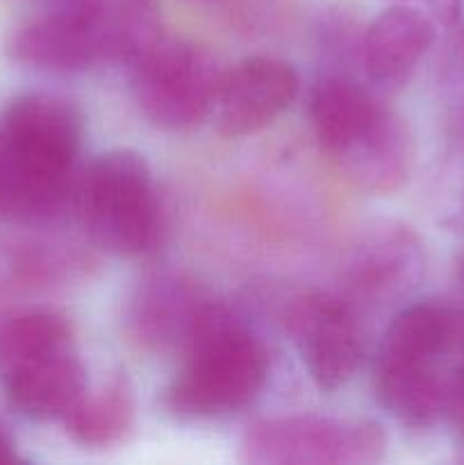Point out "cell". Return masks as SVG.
<instances>
[{"label":"cell","mask_w":464,"mask_h":465,"mask_svg":"<svg viewBox=\"0 0 464 465\" xmlns=\"http://www.w3.org/2000/svg\"><path fill=\"white\" fill-rule=\"evenodd\" d=\"M82 143V116L59 95L25 94L0 116V212L41 221L71 189Z\"/></svg>","instance_id":"6da1fadb"},{"label":"cell","mask_w":464,"mask_h":465,"mask_svg":"<svg viewBox=\"0 0 464 465\" xmlns=\"http://www.w3.org/2000/svg\"><path fill=\"white\" fill-rule=\"evenodd\" d=\"M312 130L341 175L373 195L408 184L417 157L414 134L398 112L346 77H326L309 98Z\"/></svg>","instance_id":"7a4b0ae2"},{"label":"cell","mask_w":464,"mask_h":465,"mask_svg":"<svg viewBox=\"0 0 464 465\" xmlns=\"http://www.w3.org/2000/svg\"><path fill=\"white\" fill-rule=\"evenodd\" d=\"M0 386L21 416L64 420L86 393V372L66 316L30 309L0 322Z\"/></svg>","instance_id":"3957f363"},{"label":"cell","mask_w":464,"mask_h":465,"mask_svg":"<svg viewBox=\"0 0 464 465\" xmlns=\"http://www.w3.org/2000/svg\"><path fill=\"white\" fill-rule=\"evenodd\" d=\"M268 377V352L246 327L223 316L182 352L164 402L180 418H218L248 407Z\"/></svg>","instance_id":"277c9868"},{"label":"cell","mask_w":464,"mask_h":465,"mask_svg":"<svg viewBox=\"0 0 464 465\" xmlns=\"http://www.w3.org/2000/svg\"><path fill=\"white\" fill-rule=\"evenodd\" d=\"M91 239L116 254L148 252L159 236V198L148 163L132 150H112L85 173L77 193Z\"/></svg>","instance_id":"5b68a950"},{"label":"cell","mask_w":464,"mask_h":465,"mask_svg":"<svg viewBox=\"0 0 464 465\" xmlns=\"http://www.w3.org/2000/svg\"><path fill=\"white\" fill-rule=\"evenodd\" d=\"M130 68L132 95L153 125L189 132L214 114L223 73L200 45L162 36Z\"/></svg>","instance_id":"8992f818"},{"label":"cell","mask_w":464,"mask_h":465,"mask_svg":"<svg viewBox=\"0 0 464 465\" xmlns=\"http://www.w3.org/2000/svg\"><path fill=\"white\" fill-rule=\"evenodd\" d=\"M387 450L385 431L364 418L287 416L248 427L244 461L257 465H368Z\"/></svg>","instance_id":"52a82bcc"},{"label":"cell","mask_w":464,"mask_h":465,"mask_svg":"<svg viewBox=\"0 0 464 465\" xmlns=\"http://www.w3.org/2000/svg\"><path fill=\"white\" fill-rule=\"evenodd\" d=\"M100 5L103 0H53L50 12L9 36L7 54L23 66L53 73H82L105 62Z\"/></svg>","instance_id":"ba28073f"},{"label":"cell","mask_w":464,"mask_h":465,"mask_svg":"<svg viewBox=\"0 0 464 465\" xmlns=\"http://www.w3.org/2000/svg\"><path fill=\"white\" fill-rule=\"evenodd\" d=\"M289 330L300 361L326 393L344 389L362 359V339L353 307L328 293H309L291 309Z\"/></svg>","instance_id":"9c48e42d"},{"label":"cell","mask_w":464,"mask_h":465,"mask_svg":"<svg viewBox=\"0 0 464 465\" xmlns=\"http://www.w3.org/2000/svg\"><path fill=\"white\" fill-rule=\"evenodd\" d=\"M221 309L180 275H157L139 286L130 304V331L146 350L185 352Z\"/></svg>","instance_id":"30bf717a"},{"label":"cell","mask_w":464,"mask_h":465,"mask_svg":"<svg viewBox=\"0 0 464 465\" xmlns=\"http://www.w3.org/2000/svg\"><path fill=\"white\" fill-rule=\"evenodd\" d=\"M298 94L294 66L276 57H248L223 73L214 121L227 139L271 125Z\"/></svg>","instance_id":"8fae6325"},{"label":"cell","mask_w":464,"mask_h":465,"mask_svg":"<svg viewBox=\"0 0 464 465\" xmlns=\"http://www.w3.org/2000/svg\"><path fill=\"white\" fill-rule=\"evenodd\" d=\"M348 291L362 300L394 298L417 284L423 272V245L409 227L400 223L376 225L346 263Z\"/></svg>","instance_id":"7c38bea8"},{"label":"cell","mask_w":464,"mask_h":465,"mask_svg":"<svg viewBox=\"0 0 464 465\" xmlns=\"http://www.w3.org/2000/svg\"><path fill=\"white\" fill-rule=\"evenodd\" d=\"M444 359L378 350L376 393L389 416L408 427H432L446 413Z\"/></svg>","instance_id":"4fadbf2b"},{"label":"cell","mask_w":464,"mask_h":465,"mask_svg":"<svg viewBox=\"0 0 464 465\" xmlns=\"http://www.w3.org/2000/svg\"><path fill=\"white\" fill-rule=\"evenodd\" d=\"M435 41V25L421 9L394 5L371 21L362 41L368 77L385 89H398L412 77Z\"/></svg>","instance_id":"5bb4252c"},{"label":"cell","mask_w":464,"mask_h":465,"mask_svg":"<svg viewBox=\"0 0 464 465\" xmlns=\"http://www.w3.org/2000/svg\"><path fill=\"white\" fill-rule=\"evenodd\" d=\"M135 422V402L121 381L105 389L86 391L64 416L68 436L82 448H112L121 443Z\"/></svg>","instance_id":"9a60e30c"},{"label":"cell","mask_w":464,"mask_h":465,"mask_svg":"<svg viewBox=\"0 0 464 465\" xmlns=\"http://www.w3.org/2000/svg\"><path fill=\"white\" fill-rule=\"evenodd\" d=\"M98 23L105 62L130 66L164 36L157 0H103Z\"/></svg>","instance_id":"2e32d148"},{"label":"cell","mask_w":464,"mask_h":465,"mask_svg":"<svg viewBox=\"0 0 464 465\" xmlns=\"http://www.w3.org/2000/svg\"><path fill=\"white\" fill-rule=\"evenodd\" d=\"M450 425L464 440V359L449 377V395H446V413Z\"/></svg>","instance_id":"e0dca14e"},{"label":"cell","mask_w":464,"mask_h":465,"mask_svg":"<svg viewBox=\"0 0 464 465\" xmlns=\"http://www.w3.org/2000/svg\"><path fill=\"white\" fill-rule=\"evenodd\" d=\"M18 454H16V443H14L12 434H9L7 427L0 422V465L5 463H16Z\"/></svg>","instance_id":"ac0fdd59"},{"label":"cell","mask_w":464,"mask_h":465,"mask_svg":"<svg viewBox=\"0 0 464 465\" xmlns=\"http://www.w3.org/2000/svg\"><path fill=\"white\" fill-rule=\"evenodd\" d=\"M459 277H462V284H464V257L462 262H459Z\"/></svg>","instance_id":"d6986e66"}]
</instances>
